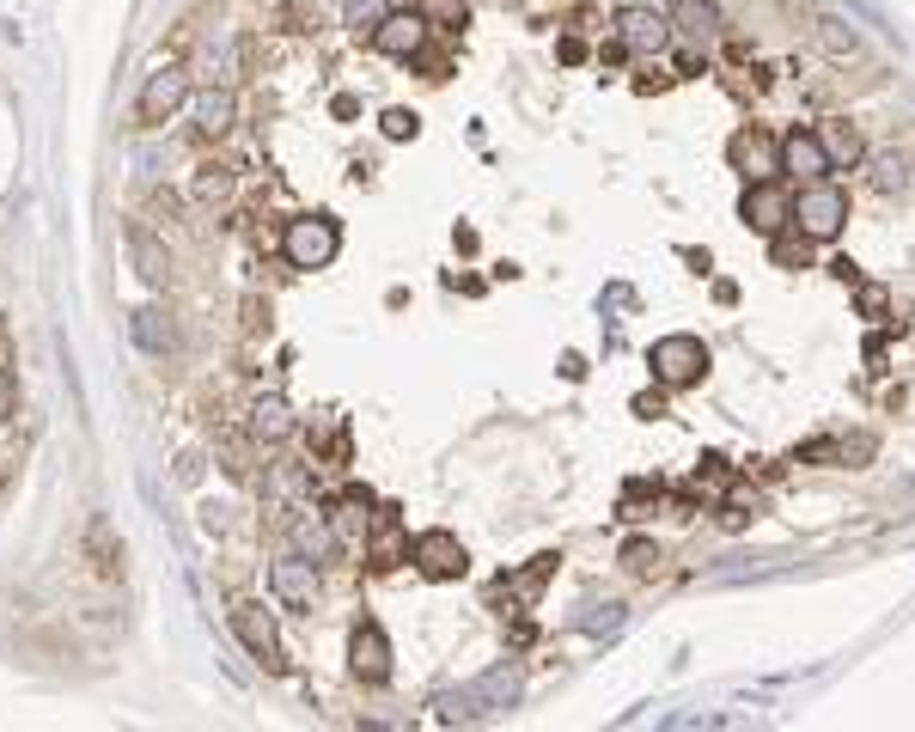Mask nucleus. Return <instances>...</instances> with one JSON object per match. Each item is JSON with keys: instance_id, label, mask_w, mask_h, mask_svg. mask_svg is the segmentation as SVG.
<instances>
[{"instance_id": "obj_1", "label": "nucleus", "mask_w": 915, "mask_h": 732, "mask_svg": "<svg viewBox=\"0 0 915 732\" xmlns=\"http://www.w3.org/2000/svg\"><path fill=\"white\" fill-rule=\"evenodd\" d=\"M336 250H342V233H336L330 214H300V220H288V233H281L288 269H324Z\"/></svg>"}, {"instance_id": "obj_2", "label": "nucleus", "mask_w": 915, "mask_h": 732, "mask_svg": "<svg viewBox=\"0 0 915 732\" xmlns=\"http://www.w3.org/2000/svg\"><path fill=\"white\" fill-rule=\"evenodd\" d=\"M842 220H849V196H842L837 183H806L794 196V226L811 238V245H824V238H837L842 233Z\"/></svg>"}, {"instance_id": "obj_3", "label": "nucleus", "mask_w": 915, "mask_h": 732, "mask_svg": "<svg viewBox=\"0 0 915 732\" xmlns=\"http://www.w3.org/2000/svg\"><path fill=\"white\" fill-rule=\"evenodd\" d=\"M647 366H654V379L659 385H671V391H683V385H696L708 373V348H702V336H659L654 342V354H647Z\"/></svg>"}, {"instance_id": "obj_4", "label": "nucleus", "mask_w": 915, "mask_h": 732, "mask_svg": "<svg viewBox=\"0 0 915 732\" xmlns=\"http://www.w3.org/2000/svg\"><path fill=\"white\" fill-rule=\"evenodd\" d=\"M183 105H190V74H183L177 62H165V67H159V74L141 86V105H134V122H141V129H165V122L177 117Z\"/></svg>"}, {"instance_id": "obj_5", "label": "nucleus", "mask_w": 915, "mask_h": 732, "mask_svg": "<svg viewBox=\"0 0 915 732\" xmlns=\"http://www.w3.org/2000/svg\"><path fill=\"white\" fill-rule=\"evenodd\" d=\"M233 628H238V640L250 647V659H257L262 671H288V647H281V635H274V616L262 611V604H233Z\"/></svg>"}, {"instance_id": "obj_6", "label": "nucleus", "mask_w": 915, "mask_h": 732, "mask_svg": "<svg viewBox=\"0 0 915 732\" xmlns=\"http://www.w3.org/2000/svg\"><path fill=\"white\" fill-rule=\"evenodd\" d=\"M739 214H745V226H751V233L775 238L782 226H794V196H787V190H782L775 177H763V183H751V190H745Z\"/></svg>"}, {"instance_id": "obj_7", "label": "nucleus", "mask_w": 915, "mask_h": 732, "mask_svg": "<svg viewBox=\"0 0 915 732\" xmlns=\"http://www.w3.org/2000/svg\"><path fill=\"white\" fill-rule=\"evenodd\" d=\"M269 592L281 611H312L317 604V562L312 556H281L269 568Z\"/></svg>"}, {"instance_id": "obj_8", "label": "nucleus", "mask_w": 915, "mask_h": 732, "mask_svg": "<svg viewBox=\"0 0 915 732\" xmlns=\"http://www.w3.org/2000/svg\"><path fill=\"white\" fill-rule=\"evenodd\" d=\"M616 43H623L628 55H659L671 43V19L654 13V7H623V13H616Z\"/></svg>"}, {"instance_id": "obj_9", "label": "nucleus", "mask_w": 915, "mask_h": 732, "mask_svg": "<svg viewBox=\"0 0 915 732\" xmlns=\"http://www.w3.org/2000/svg\"><path fill=\"white\" fill-rule=\"evenodd\" d=\"M428 43V19L409 7V13H385L379 25H373V50L391 55V62H416V50Z\"/></svg>"}, {"instance_id": "obj_10", "label": "nucleus", "mask_w": 915, "mask_h": 732, "mask_svg": "<svg viewBox=\"0 0 915 732\" xmlns=\"http://www.w3.org/2000/svg\"><path fill=\"white\" fill-rule=\"evenodd\" d=\"M348 671H354L360 683H385V678H391V640H385L379 623H360V628H354V640H348Z\"/></svg>"}, {"instance_id": "obj_11", "label": "nucleus", "mask_w": 915, "mask_h": 732, "mask_svg": "<svg viewBox=\"0 0 915 732\" xmlns=\"http://www.w3.org/2000/svg\"><path fill=\"white\" fill-rule=\"evenodd\" d=\"M416 568L428 580H458L464 568H471V556H464V543H458L452 531H421L416 537Z\"/></svg>"}, {"instance_id": "obj_12", "label": "nucleus", "mask_w": 915, "mask_h": 732, "mask_svg": "<svg viewBox=\"0 0 915 732\" xmlns=\"http://www.w3.org/2000/svg\"><path fill=\"white\" fill-rule=\"evenodd\" d=\"M245 428H250V440H257V445L288 440V433H293V403L281 391H257L245 403Z\"/></svg>"}, {"instance_id": "obj_13", "label": "nucleus", "mask_w": 915, "mask_h": 732, "mask_svg": "<svg viewBox=\"0 0 915 732\" xmlns=\"http://www.w3.org/2000/svg\"><path fill=\"white\" fill-rule=\"evenodd\" d=\"M782 171H794L799 183H818V177H830V153H824V141L811 129H787L782 134Z\"/></svg>"}, {"instance_id": "obj_14", "label": "nucleus", "mask_w": 915, "mask_h": 732, "mask_svg": "<svg viewBox=\"0 0 915 732\" xmlns=\"http://www.w3.org/2000/svg\"><path fill=\"white\" fill-rule=\"evenodd\" d=\"M732 165L745 171L751 183L775 177V171H782V141H769V134H757V129L732 134Z\"/></svg>"}, {"instance_id": "obj_15", "label": "nucleus", "mask_w": 915, "mask_h": 732, "mask_svg": "<svg viewBox=\"0 0 915 732\" xmlns=\"http://www.w3.org/2000/svg\"><path fill=\"white\" fill-rule=\"evenodd\" d=\"M666 19H671V37H690V43H714L720 37V7L714 0H678Z\"/></svg>"}, {"instance_id": "obj_16", "label": "nucleus", "mask_w": 915, "mask_h": 732, "mask_svg": "<svg viewBox=\"0 0 915 732\" xmlns=\"http://www.w3.org/2000/svg\"><path fill=\"white\" fill-rule=\"evenodd\" d=\"M129 336H134V348H147V354H171L177 348V324H171L165 305H141V312L129 317Z\"/></svg>"}, {"instance_id": "obj_17", "label": "nucleus", "mask_w": 915, "mask_h": 732, "mask_svg": "<svg viewBox=\"0 0 915 732\" xmlns=\"http://www.w3.org/2000/svg\"><path fill=\"white\" fill-rule=\"evenodd\" d=\"M366 562L379 568V574L403 562V525H397V507H379V513H373V543H366Z\"/></svg>"}, {"instance_id": "obj_18", "label": "nucleus", "mask_w": 915, "mask_h": 732, "mask_svg": "<svg viewBox=\"0 0 915 732\" xmlns=\"http://www.w3.org/2000/svg\"><path fill=\"white\" fill-rule=\"evenodd\" d=\"M433 720L440 726H476V720H488V702H483V690H440L433 696Z\"/></svg>"}, {"instance_id": "obj_19", "label": "nucleus", "mask_w": 915, "mask_h": 732, "mask_svg": "<svg viewBox=\"0 0 915 732\" xmlns=\"http://www.w3.org/2000/svg\"><path fill=\"white\" fill-rule=\"evenodd\" d=\"M233 122H238V98H233V92H226V86L196 92V129L208 134V141H220Z\"/></svg>"}, {"instance_id": "obj_20", "label": "nucleus", "mask_w": 915, "mask_h": 732, "mask_svg": "<svg viewBox=\"0 0 915 732\" xmlns=\"http://www.w3.org/2000/svg\"><path fill=\"white\" fill-rule=\"evenodd\" d=\"M129 262L147 274V281H171V250L159 245L141 220H129Z\"/></svg>"}, {"instance_id": "obj_21", "label": "nucleus", "mask_w": 915, "mask_h": 732, "mask_svg": "<svg viewBox=\"0 0 915 732\" xmlns=\"http://www.w3.org/2000/svg\"><path fill=\"white\" fill-rule=\"evenodd\" d=\"M86 556H92V568H98V574H117V568H122V543L110 537V519H92L86 525Z\"/></svg>"}, {"instance_id": "obj_22", "label": "nucleus", "mask_w": 915, "mask_h": 732, "mask_svg": "<svg viewBox=\"0 0 915 732\" xmlns=\"http://www.w3.org/2000/svg\"><path fill=\"white\" fill-rule=\"evenodd\" d=\"M818 43L837 55V62H854V55H861V31H854L849 19H837V13L818 19Z\"/></svg>"}, {"instance_id": "obj_23", "label": "nucleus", "mask_w": 915, "mask_h": 732, "mask_svg": "<svg viewBox=\"0 0 915 732\" xmlns=\"http://www.w3.org/2000/svg\"><path fill=\"white\" fill-rule=\"evenodd\" d=\"M190 190H196V202H226L233 196V165H220V159H202L196 165V177H190Z\"/></svg>"}, {"instance_id": "obj_24", "label": "nucleus", "mask_w": 915, "mask_h": 732, "mask_svg": "<svg viewBox=\"0 0 915 732\" xmlns=\"http://www.w3.org/2000/svg\"><path fill=\"white\" fill-rule=\"evenodd\" d=\"M476 690H483L488 714H500V708H513V702H519V666H495V671H488V678H476Z\"/></svg>"}, {"instance_id": "obj_25", "label": "nucleus", "mask_w": 915, "mask_h": 732, "mask_svg": "<svg viewBox=\"0 0 915 732\" xmlns=\"http://www.w3.org/2000/svg\"><path fill=\"white\" fill-rule=\"evenodd\" d=\"M300 531V556H312V562H324V556H336V525H324V513H312V519H300L293 525Z\"/></svg>"}, {"instance_id": "obj_26", "label": "nucleus", "mask_w": 915, "mask_h": 732, "mask_svg": "<svg viewBox=\"0 0 915 732\" xmlns=\"http://www.w3.org/2000/svg\"><path fill=\"white\" fill-rule=\"evenodd\" d=\"M818 141H824V153H830V165H854V159L866 153V147H861V129H854V122H830V129H824Z\"/></svg>"}, {"instance_id": "obj_27", "label": "nucleus", "mask_w": 915, "mask_h": 732, "mask_svg": "<svg viewBox=\"0 0 915 732\" xmlns=\"http://www.w3.org/2000/svg\"><path fill=\"white\" fill-rule=\"evenodd\" d=\"M873 183L885 190V196L891 190H909V159L903 153H873Z\"/></svg>"}, {"instance_id": "obj_28", "label": "nucleus", "mask_w": 915, "mask_h": 732, "mask_svg": "<svg viewBox=\"0 0 915 732\" xmlns=\"http://www.w3.org/2000/svg\"><path fill=\"white\" fill-rule=\"evenodd\" d=\"M385 13H391V0H342V25L354 31H373Z\"/></svg>"}, {"instance_id": "obj_29", "label": "nucleus", "mask_w": 915, "mask_h": 732, "mask_svg": "<svg viewBox=\"0 0 915 732\" xmlns=\"http://www.w3.org/2000/svg\"><path fill=\"white\" fill-rule=\"evenodd\" d=\"M580 628H586V635H616V628H623V604H616V599H604V604H586V616H580Z\"/></svg>"}, {"instance_id": "obj_30", "label": "nucleus", "mask_w": 915, "mask_h": 732, "mask_svg": "<svg viewBox=\"0 0 915 732\" xmlns=\"http://www.w3.org/2000/svg\"><path fill=\"white\" fill-rule=\"evenodd\" d=\"M775 262H782V269H806L811 262V238L806 233H794V238L775 233Z\"/></svg>"}, {"instance_id": "obj_31", "label": "nucleus", "mask_w": 915, "mask_h": 732, "mask_svg": "<svg viewBox=\"0 0 915 732\" xmlns=\"http://www.w3.org/2000/svg\"><path fill=\"white\" fill-rule=\"evenodd\" d=\"M623 568H628V574H654V568H659V543H647V537L623 543Z\"/></svg>"}, {"instance_id": "obj_32", "label": "nucleus", "mask_w": 915, "mask_h": 732, "mask_svg": "<svg viewBox=\"0 0 915 732\" xmlns=\"http://www.w3.org/2000/svg\"><path fill=\"white\" fill-rule=\"evenodd\" d=\"M379 129H385V141H416V134H421V117H416V110H385Z\"/></svg>"}, {"instance_id": "obj_33", "label": "nucleus", "mask_w": 915, "mask_h": 732, "mask_svg": "<svg viewBox=\"0 0 915 732\" xmlns=\"http://www.w3.org/2000/svg\"><path fill=\"white\" fill-rule=\"evenodd\" d=\"M281 31H317V7L312 0H288L281 7Z\"/></svg>"}, {"instance_id": "obj_34", "label": "nucleus", "mask_w": 915, "mask_h": 732, "mask_svg": "<svg viewBox=\"0 0 915 732\" xmlns=\"http://www.w3.org/2000/svg\"><path fill=\"white\" fill-rule=\"evenodd\" d=\"M861 312H866V317L885 312V288H861Z\"/></svg>"}, {"instance_id": "obj_35", "label": "nucleus", "mask_w": 915, "mask_h": 732, "mask_svg": "<svg viewBox=\"0 0 915 732\" xmlns=\"http://www.w3.org/2000/svg\"><path fill=\"white\" fill-rule=\"evenodd\" d=\"M562 62H586V43H580V37H562Z\"/></svg>"}, {"instance_id": "obj_36", "label": "nucleus", "mask_w": 915, "mask_h": 732, "mask_svg": "<svg viewBox=\"0 0 915 732\" xmlns=\"http://www.w3.org/2000/svg\"><path fill=\"white\" fill-rule=\"evenodd\" d=\"M416 7H421V0H416Z\"/></svg>"}]
</instances>
